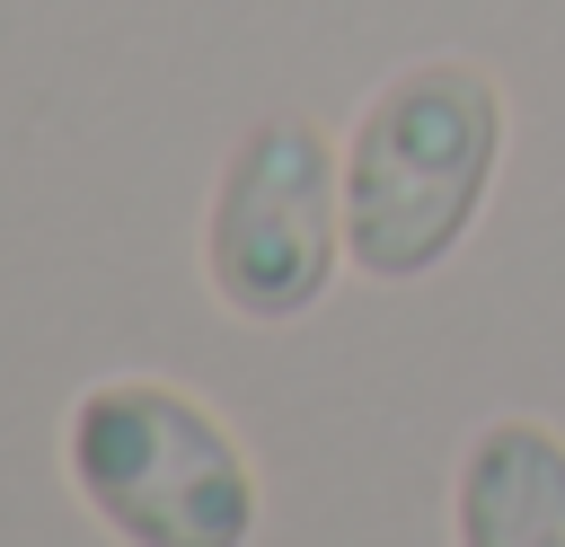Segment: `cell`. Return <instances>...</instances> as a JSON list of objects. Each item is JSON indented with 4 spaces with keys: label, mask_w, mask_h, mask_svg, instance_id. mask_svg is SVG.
I'll return each mask as SVG.
<instances>
[{
    "label": "cell",
    "mask_w": 565,
    "mask_h": 547,
    "mask_svg": "<svg viewBox=\"0 0 565 547\" xmlns=\"http://www.w3.org/2000/svg\"><path fill=\"white\" fill-rule=\"evenodd\" d=\"M503 159V97L468 62L397 71L344 159V247L380 282L433 274L459 229L486 203V176Z\"/></svg>",
    "instance_id": "obj_1"
},
{
    "label": "cell",
    "mask_w": 565,
    "mask_h": 547,
    "mask_svg": "<svg viewBox=\"0 0 565 547\" xmlns=\"http://www.w3.org/2000/svg\"><path fill=\"white\" fill-rule=\"evenodd\" d=\"M459 547H565V441L547 423H486L468 441Z\"/></svg>",
    "instance_id": "obj_4"
},
{
    "label": "cell",
    "mask_w": 565,
    "mask_h": 547,
    "mask_svg": "<svg viewBox=\"0 0 565 547\" xmlns=\"http://www.w3.org/2000/svg\"><path fill=\"white\" fill-rule=\"evenodd\" d=\"M71 485L132 547H247L256 529L247 450L168 379H106L79 397Z\"/></svg>",
    "instance_id": "obj_2"
},
{
    "label": "cell",
    "mask_w": 565,
    "mask_h": 547,
    "mask_svg": "<svg viewBox=\"0 0 565 547\" xmlns=\"http://www.w3.org/2000/svg\"><path fill=\"white\" fill-rule=\"evenodd\" d=\"M335 247H344V176H335L327 132L309 115L256 124L230 150L221 194H212V229H203L212 291L238 318L282 326L327 291Z\"/></svg>",
    "instance_id": "obj_3"
}]
</instances>
